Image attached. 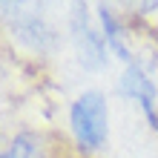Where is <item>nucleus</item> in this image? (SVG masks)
<instances>
[{"mask_svg": "<svg viewBox=\"0 0 158 158\" xmlns=\"http://www.w3.org/2000/svg\"><path fill=\"white\" fill-rule=\"evenodd\" d=\"M72 129L83 150H98L106 141V101L101 92H83L75 101Z\"/></svg>", "mask_w": 158, "mask_h": 158, "instance_id": "1", "label": "nucleus"}, {"mask_svg": "<svg viewBox=\"0 0 158 158\" xmlns=\"http://www.w3.org/2000/svg\"><path fill=\"white\" fill-rule=\"evenodd\" d=\"M72 38H75V46H78L83 66H89V69L104 66V60H106L104 38L98 32H92V26L86 20V6H81V3L72 6Z\"/></svg>", "mask_w": 158, "mask_h": 158, "instance_id": "2", "label": "nucleus"}, {"mask_svg": "<svg viewBox=\"0 0 158 158\" xmlns=\"http://www.w3.org/2000/svg\"><path fill=\"white\" fill-rule=\"evenodd\" d=\"M0 9L12 17V29L20 40H26L35 49H49L52 46V29L40 20L38 12H29L26 6H15V3H0Z\"/></svg>", "mask_w": 158, "mask_h": 158, "instance_id": "3", "label": "nucleus"}, {"mask_svg": "<svg viewBox=\"0 0 158 158\" xmlns=\"http://www.w3.org/2000/svg\"><path fill=\"white\" fill-rule=\"evenodd\" d=\"M121 89L127 92V95H132L141 101L144 112L150 115V121L158 127V112H155V89H152V81L144 75L138 66H129L124 72V78H121Z\"/></svg>", "mask_w": 158, "mask_h": 158, "instance_id": "4", "label": "nucleus"}, {"mask_svg": "<svg viewBox=\"0 0 158 158\" xmlns=\"http://www.w3.org/2000/svg\"><path fill=\"white\" fill-rule=\"evenodd\" d=\"M98 15H101V23H104V35H106V43L112 46V52L118 55L121 60H129V52H127L124 40H121V26L115 23L112 12H109L106 6H101V9H98Z\"/></svg>", "mask_w": 158, "mask_h": 158, "instance_id": "5", "label": "nucleus"}, {"mask_svg": "<svg viewBox=\"0 0 158 158\" xmlns=\"http://www.w3.org/2000/svg\"><path fill=\"white\" fill-rule=\"evenodd\" d=\"M40 155V141H38V135H32V132H23V135H17L12 147L0 155V158H38Z\"/></svg>", "mask_w": 158, "mask_h": 158, "instance_id": "6", "label": "nucleus"}]
</instances>
